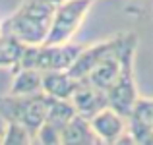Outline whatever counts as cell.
Wrapping results in <instances>:
<instances>
[{
    "label": "cell",
    "instance_id": "cell-11",
    "mask_svg": "<svg viewBox=\"0 0 153 145\" xmlns=\"http://www.w3.org/2000/svg\"><path fill=\"white\" fill-rule=\"evenodd\" d=\"M62 143L68 145H93V143H101L99 135L95 134L93 124L89 118L82 114H76L74 118L68 122V126L62 132Z\"/></svg>",
    "mask_w": 153,
    "mask_h": 145
},
{
    "label": "cell",
    "instance_id": "cell-15",
    "mask_svg": "<svg viewBox=\"0 0 153 145\" xmlns=\"http://www.w3.org/2000/svg\"><path fill=\"white\" fill-rule=\"evenodd\" d=\"M0 141L6 145H22V143H33L37 141V135L33 134L31 130H27L25 126L18 122H6V132L0 138Z\"/></svg>",
    "mask_w": 153,
    "mask_h": 145
},
{
    "label": "cell",
    "instance_id": "cell-16",
    "mask_svg": "<svg viewBox=\"0 0 153 145\" xmlns=\"http://www.w3.org/2000/svg\"><path fill=\"white\" fill-rule=\"evenodd\" d=\"M140 2H146L147 4V2H153V0H140Z\"/></svg>",
    "mask_w": 153,
    "mask_h": 145
},
{
    "label": "cell",
    "instance_id": "cell-2",
    "mask_svg": "<svg viewBox=\"0 0 153 145\" xmlns=\"http://www.w3.org/2000/svg\"><path fill=\"white\" fill-rule=\"evenodd\" d=\"M52 97L39 91L33 95H8L0 97V116L6 122H18L37 135L39 128L47 120Z\"/></svg>",
    "mask_w": 153,
    "mask_h": 145
},
{
    "label": "cell",
    "instance_id": "cell-4",
    "mask_svg": "<svg viewBox=\"0 0 153 145\" xmlns=\"http://www.w3.org/2000/svg\"><path fill=\"white\" fill-rule=\"evenodd\" d=\"M93 0H60L52 16V25L45 43L64 45L70 43L76 31L82 27Z\"/></svg>",
    "mask_w": 153,
    "mask_h": 145
},
{
    "label": "cell",
    "instance_id": "cell-14",
    "mask_svg": "<svg viewBox=\"0 0 153 145\" xmlns=\"http://www.w3.org/2000/svg\"><path fill=\"white\" fill-rule=\"evenodd\" d=\"M23 48H25V45L19 43L18 39L8 37V35L0 37V68H2V66L16 68L19 64V58H22Z\"/></svg>",
    "mask_w": 153,
    "mask_h": 145
},
{
    "label": "cell",
    "instance_id": "cell-7",
    "mask_svg": "<svg viewBox=\"0 0 153 145\" xmlns=\"http://www.w3.org/2000/svg\"><path fill=\"white\" fill-rule=\"evenodd\" d=\"M91 124H93V130L99 135L101 143H118L124 132L128 130L126 116L114 110L112 107H107L101 112H97L91 118Z\"/></svg>",
    "mask_w": 153,
    "mask_h": 145
},
{
    "label": "cell",
    "instance_id": "cell-12",
    "mask_svg": "<svg viewBox=\"0 0 153 145\" xmlns=\"http://www.w3.org/2000/svg\"><path fill=\"white\" fill-rule=\"evenodd\" d=\"M43 91V72L33 68H16L14 81H12V95H33Z\"/></svg>",
    "mask_w": 153,
    "mask_h": 145
},
{
    "label": "cell",
    "instance_id": "cell-8",
    "mask_svg": "<svg viewBox=\"0 0 153 145\" xmlns=\"http://www.w3.org/2000/svg\"><path fill=\"white\" fill-rule=\"evenodd\" d=\"M72 103H74L78 114L85 116V118H93L97 112H101L103 108L108 107V97L107 91L95 87L93 83H89L87 79H82L76 89V93L72 95Z\"/></svg>",
    "mask_w": 153,
    "mask_h": 145
},
{
    "label": "cell",
    "instance_id": "cell-10",
    "mask_svg": "<svg viewBox=\"0 0 153 145\" xmlns=\"http://www.w3.org/2000/svg\"><path fill=\"white\" fill-rule=\"evenodd\" d=\"M82 79L74 78L70 70H49L43 72V93L52 99H72Z\"/></svg>",
    "mask_w": 153,
    "mask_h": 145
},
{
    "label": "cell",
    "instance_id": "cell-17",
    "mask_svg": "<svg viewBox=\"0 0 153 145\" xmlns=\"http://www.w3.org/2000/svg\"><path fill=\"white\" fill-rule=\"evenodd\" d=\"M58 2H60V0H58Z\"/></svg>",
    "mask_w": 153,
    "mask_h": 145
},
{
    "label": "cell",
    "instance_id": "cell-3",
    "mask_svg": "<svg viewBox=\"0 0 153 145\" xmlns=\"http://www.w3.org/2000/svg\"><path fill=\"white\" fill-rule=\"evenodd\" d=\"M82 45H25L22 52L19 64L16 68H33L39 72H49V70H70L72 64L76 62L78 54L82 52Z\"/></svg>",
    "mask_w": 153,
    "mask_h": 145
},
{
    "label": "cell",
    "instance_id": "cell-13",
    "mask_svg": "<svg viewBox=\"0 0 153 145\" xmlns=\"http://www.w3.org/2000/svg\"><path fill=\"white\" fill-rule=\"evenodd\" d=\"M76 114H78V110H76L74 103L70 99H52L49 112H47V120L43 124H49L58 132H64V128L68 126V122Z\"/></svg>",
    "mask_w": 153,
    "mask_h": 145
},
{
    "label": "cell",
    "instance_id": "cell-5",
    "mask_svg": "<svg viewBox=\"0 0 153 145\" xmlns=\"http://www.w3.org/2000/svg\"><path fill=\"white\" fill-rule=\"evenodd\" d=\"M138 39L132 41L126 47L124 52V62H122V72L116 78V81L107 89L108 97V107H112L114 110H118L120 114L128 116L130 110L134 108L136 101H138V89H136V81H134V52Z\"/></svg>",
    "mask_w": 153,
    "mask_h": 145
},
{
    "label": "cell",
    "instance_id": "cell-6",
    "mask_svg": "<svg viewBox=\"0 0 153 145\" xmlns=\"http://www.w3.org/2000/svg\"><path fill=\"white\" fill-rule=\"evenodd\" d=\"M130 37H132V33H120V35H114V37L107 39V41L97 43V45L82 48V52L78 54L76 62L72 64V68H70V74L78 79H85L87 75H89V72L93 70L99 62H103L107 56L118 52L120 48L126 45V41Z\"/></svg>",
    "mask_w": 153,
    "mask_h": 145
},
{
    "label": "cell",
    "instance_id": "cell-1",
    "mask_svg": "<svg viewBox=\"0 0 153 145\" xmlns=\"http://www.w3.org/2000/svg\"><path fill=\"white\" fill-rule=\"evenodd\" d=\"M58 0H23V4L2 23V33L23 45L47 41Z\"/></svg>",
    "mask_w": 153,
    "mask_h": 145
},
{
    "label": "cell",
    "instance_id": "cell-9",
    "mask_svg": "<svg viewBox=\"0 0 153 145\" xmlns=\"http://www.w3.org/2000/svg\"><path fill=\"white\" fill-rule=\"evenodd\" d=\"M132 41H136V33H132V37L126 41V45L120 48L118 52H114V54L107 56V58L103 60V62H99L97 66L93 68V70L89 72V75H87V81L93 83L95 87H99V89L107 91L108 87L112 85V83L116 81V78L120 75V72H122V62H124V52H126V47L130 45Z\"/></svg>",
    "mask_w": 153,
    "mask_h": 145
}]
</instances>
